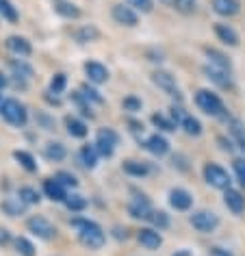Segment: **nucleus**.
Returning <instances> with one entry per match:
<instances>
[{
  "label": "nucleus",
  "mask_w": 245,
  "mask_h": 256,
  "mask_svg": "<svg viewBox=\"0 0 245 256\" xmlns=\"http://www.w3.org/2000/svg\"><path fill=\"white\" fill-rule=\"evenodd\" d=\"M16 252L18 254H22V256H35V246L30 243L26 236H18L16 239Z\"/></svg>",
  "instance_id": "4c0bfd02"
},
{
  "label": "nucleus",
  "mask_w": 245,
  "mask_h": 256,
  "mask_svg": "<svg viewBox=\"0 0 245 256\" xmlns=\"http://www.w3.org/2000/svg\"><path fill=\"white\" fill-rule=\"evenodd\" d=\"M172 4L180 16H191V14H196V9H198V0H174Z\"/></svg>",
  "instance_id": "e433bc0d"
},
{
  "label": "nucleus",
  "mask_w": 245,
  "mask_h": 256,
  "mask_svg": "<svg viewBox=\"0 0 245 256\" xmlns=\"http://www.w3.org/2000/svg\"><path fill=\"white\" fill-rule=\"evenodd\" d=\"M63 204H66V206L72 210V213H80V210L87 208V198H82V196H78V194H70Z\"/></svg>",
  "instance_id": "2f4dec72"
},
{
  "label": "nucleus",
  "mask_w": 245,
  "mask_h": 256,
  "mask_svg": "<svg viewBox=\"0 0 245 256\" xmlns=\"http://www.w3.org/2000/svg\"><path fill=\"white\" fill-rule=\"evenodd\" d=\"M228 130H230V135L236 137V142L238 139H245V128H243V124L238 120H230L228 122Z\"/></svg>",
  "instance_id": "a18cd8bd"
},
{
  "label": "nucleus",
  "mask_w": 245,
  "mask_h": 256,
  "mask_svg": "<svg viewBox=\"0 0 245 256\" xmlns=\"http://www.w3.org/2000/svg\"><path fill=\"white\" fill-rule=\"evenodd\" d=\"M66 128H68V135L74 137V139H82V137H87V132H89L85 122L74 118V115H68L66 118Z\"/></svg>",
  "instance_id": "4be33fe9"
},
{
  "label": "nucleus",
  "mask_w": 245,
  "mask_h": 256,
  "mask_svg": "<svg viewBox=\"0 0 245 256\" xmlns=\"http://www.w3.org/2000/svg\"><path fill=\"white\" fill-rule=\"evenodd\" d=\"M122 170H124V174L132 176V178H144L150 174V165L144 161H134V158H128V161L122 163Z\"/></svg>",
  "instance_id": "aec40b11"
},
{
  "label": "nucleus",
  "mask_w": 245,
  "mask_h": 256,
  "mask_svg": "<svg viewBox=\"0 0 245 256\" xmlns=\"http://www.w3.org/2000/svg\"><path fill=\"white\" fill-rule=\"evenodd\" d=\"M14 158H16V161L20 163L26 172H37V163H35V158H33V154H28L26 150H16V152H14Z\"/></svg>",
  "instance_id": "7c9ffc66"
},
{
  "label": "nucleus",
  "mask_w": 245,
  "mask_h": 256,
  "mask_svg": "<svg viewBox=\"0 0 245 256\" xmlns=\"http://www.w3.org/2000/svg\"><path fill=\"white\" fill-rule=\"evenodd\" d=\"M85 74H87L89 82H94V85H102V82L108 80V70H106V66H102L100 61H87Z\"/></svg>",
  "instance_id": "9d476101"
},
{
  "label": "nucleus",
  "mask_w": 245,
  "mask_h": 256,
  "mask_svg": "<svg viewBox=\"0 0 245 256\" xmlns=\"http://www.w3.org/2000/svg\"><path fill=\"white\" fill-rule=\"evenodd\" d=\"M180 126L184 128V132L189 137H200V135H202V130H204L202 122H200L198 118H193V115H184L182 122H180Z\"/></svg>",
  "instance_id": "c85d7f7f"
},
{
  "label": "nucleus",
  "mask_w": 245,
  "mask_h": 256,
  "mask_svg": "<svg viewBox=\"0 0 245 256\" xmlns=\"http://www.w3.org/2000/svg\"><path fill=\"white\" fill-rule=\"evenodd\" d=\"M26 228L33 232L35 236H40V239L44 241H50V239H54L56 236V228H54V224L46 220L44 215H33L30 220L26 222Z\"/></svg>",
  "instance_id": "0eeeda50"
},
{
  "label": "nucleus",
  "mask_w": 245,
  "mask_h": 256,
  "mask_svg": "<svg viewBox=\"0 0 245 256\" xmlns=\"http://www.w3.org/2000/svg\"><path fill=\"white\" fill-rule=\"evenodd\" d=\"M224 202L234 215H241L245 210V196L236 189H226L224 191Z\"/></svg>",
  "instance_id": "dca6fc26"
},
{
  "label": "nucleus",
  "mask_w": 245,
  "mask_h": 256,
  "mask_svg": "<svg viewBox=\"0 0 245 256\" xmlns=\"http://www.w3.org/2000/svg\"><path fill=\"white\" fill-rule=\"evenodd\" d=\"M0 16H2V20H7L11 24H16L18 20H20L18 9L11 4V0H0Z\"/></svg>",
  "instance_id": "473e14b6"
},
{
  "label": "nucleus",
  "mask_w": 245,
  "mask_h": 256,
  "mask_svg": "<svg viewBox=\"0 0 245 256\" xmlns=\"http://www.w3.org/2000/svg\"><path fill=\"white\" fill-rule=\"evenodd\" d=\"M18 198H20V200L26 204H40L42 202V196H40V191L37 189H33V187H22L20 191H18Z\"/></svg>",
  "instance_id": "c9c22d12"
},
{
  "label": "nucleus",
  "mask_w": 245,
  "mask_h": 256,
  "mask_svg": "<svg viewBox=\"0 0 245 256\" xmlns=\"http://www.w3.org/2000/svg\"><path fill=\"white\" fill-rule=\"evenodd\" d=\"M9 68L14 70V76H18V78H22V80L33 78V68H30L24 59H14V61H9Z\"/></svg>",
  "instance_id": "bb28decb"
},
{
  "label": "nucleus",
  "mask_w": 245,
  "mask_h": 256,
  "mask_svg": "<svg viewBox=\"0 0 245 256\" xmlns=\"http://www.w3.org/2000/svg\"><path fill=\"white\" fill-rule=\"evenodd\" d=\"M204 74H206V78H210L215 85L230 87V72L228 70H222V68H215V66H204Z\"/></svg>",
  "instance_id": "412c9836"
},
{
  "label": "nucleus",
  "mask_w": 245,
  "mask_h": 256,
  "mask_svg": "<svg viewBox=\"0 0 245 256\" xmlns=\"http://www.w3.org/2000/svg\"><path fill=\"white\" fill-rule=\"evenodd\" d=\"M210 256H234L232 252H228V250H224V248H219V246H215V248H210V252H208Z\"/></svg>",
  "instance_id": "09e8293b"
},
{
  "label": "nucleus",
  "mask_w": 245,
  "mask_h": 256,
  "mask_svg": "<svg viewBox=\"0 0 245 256\" xmlns=\"http://www.w3.org/2000/svg\"><path fill=\"white\" fill-rule=\"evenodd\" d=\"M152 80H154V85L160 87L165 94H170V96H176L178 94L176 78H174L170 72H165V70H158V72H154L152 74Z\"/></svg>",
  "instance_id": "2eb2a0df"
},
{
  "label": "nucleus",
  "mask_w": 245,
  "mask_h": 256,
  "mask_svg": "<svg viewBox=\"0 0 245 256\" xmlns=\"http://www.w3.org/2000/svg\"><path fill=\"white\" fill-rule=\"evenodd\" d=\"M144 148L150 152V154H154V156H165L167 152H170V142L163 137V135H150L144 142Z\"/></svg>",
  "instance_id": "f8f14e48"
},
{
  "label": "nucleus",
  "mask_w": 245,
  "mask_h": 256,
  "mask_svg": "<svg viewBox=\"0 0 245 256\" xmlns=\"http://www.w3.org/2000/svg\"><path fill=\"white\" fill-rule=\"evenodd\" d=\"M174 256H191V252H186V250H184V252H178V254H174Z\"/></svg>",
  "instance_id": "5fc2aeb1"
},
{
  "label": "nucleus",
  "mask_w": 245,
  "mask_h": 256,
  "mask_svg": "<svg viewBox=\"0 0 245 256\" xmlns=\"http://www.w3.org/2000/svg\"><path fill=\"white\" fill-rule=\"evenodd\" d=\"M191 226L202 234H210L215 232L217 226H219V217L212 213V210H196L191 217H189Z\"/></svg>",
  "instance_id": "39448f33"
},
{
  "label": "nucleus",
  "mask_w": 245,
  "mask_h": 256,
  "mask_svg": "<svg viewBox=\"0 0 245 256\" xmlns=\"http://www.w3.org/2000/svg\"><path fill=\"white\" fill-rule=\"evenodd\" d=\"M44 156L52 163H61V161H66V156H68V148L59 142H48L44 146Z\"/></svg>",
  "instance_id": "6ab92c4d"
},
{
  "label": "nucleus",
  "mask_w": 245,
  "mask_h": 256,
  "mask_svg": "<svg viewBox=\"0 0 245 256\" xmlns=\"http://www.w3.org/2000/svg\"><path fill=\"white\" fill-rule=\"evenodd\" d=\"M128 7H132L134 11H141V14H150V11L154 9L152 0H126Z\"/></svg>",
  "instance_id": "79ce46f5"
},
{
  "label": "nucleus",
  "mask_w": 245,
  "mask_h": 256,
  "mask_svg": "<svg viewBox=\"0 0 245 256\" xmlns=\"http://www.w3.org/2000/svg\"><path fill=\"white\" fill-rule=\"evenodd\" d=\"M74 40L78 44H89V42H98L100 40V30L94 26V24H85V26H78L74 30Z\"/></svg>",
  "instance_id": "b1692460"
},
{
  "label": "nucleus",
  "mask_w": 245,
  "mask_h": 256,
  "mask_svg": "<svg viewBox=\"0 0 245 256\" xmlns=\"http://www.w3.org/2000/svg\"><path fill=\"white\" fill-rule=\"evenodd\" d=\"M80 161H82V165H85L87 170H94L96 165H98V158H100V154H98V150H96V146L94 144H85L80 148Z\"/></svg>",
  "instance_id": "393cba45"
},
{
  "label": "nucleus",
  "mask_w": 245,
  "mask_h": 256,
  "mask_svg": "<svg viewBox=\"0 0 245 256\" xmlns=\"http://www.w3.org/2000/svg\"><path fill=\"white\" fill-rule=\"evenodd\" d=\"M238 146H241V150L245 152V139H238Z\"/></svg>",
  "instance_id": "6e6d98bb"
},
{
  "label": "nucleus",
  "mask_w": 245,
  "mask_h": 256,
  "mask_svg": "<svg viewBox=\"0 0 245 256\" xmlns=\"http://www.w3.org/2000/svg\"><path fill=\"white\" fill-rule=\"evenodd\" d=\"M0 115H2V118L16 128H24L26 126V122H28L26 106H24L20 100H16V98H4L2 106H0Z\"/></svg>",
  "instance_id": "f03ea898"
},
{
  "label": "nucleus",
  "mask_w": 245,
  "mask_h": 256,
  "mask_svg": "<svg viewBox=\"0 0 245 256\" xmlns=\"http://www.w3.org/2000/svg\"><path fill=\"white\" fill-rule=\"evenodd\" d=\"M44 194H46V198H50L52 202H66V198H68L66 187H63L56 178L44 180Z\"/></svg>",
  "instance_id": "f3484780"
},
{
  "label": "nucleus",
  "mask_w": 245,
  "mask_h": 256,
  "mask_svg": "<svg viewBox=\"0 0 245 256\" xmlns=\"http://www.w3.org/2000/svg\"><path fill=\"white\" fill-rule=\"evenodd\" d=\"M115 236H118V239H126V228L122 230V228H115V232H113Z\"/></svg>",
  "instance_id": "603ef678"
},
{
  "label": "nucleus",
  "mask_w": 245,
  "mask_h": 256,
  "mask_svg": "<svg viewBox=\"0 0 245 256\" xmlns=\"http://www.w3.org/2000/svg\"><path fill=\"white\" fill-rule=\"evenodd\" d=\"M204 54L208 56L210 66H215V68H222V70H228V72H230L232 63H230V59H228V56H226L224 52H219V50H215V48H208V46H206V48H204Z\"/></svg>",
  "instance_id": "a878e982"
},
{
  "label": "nucleus",
  "mask_w": 245,
  "mask_h": 256,
  "mask_svg": "<svg viewBox=\"0 0 245 256\" xmlns=\"http://www.w3.org/2000/svg\"><path fill=\"white\" fill-rule=\"evenodd\" d=\"M232 170H234V174H236L238 184L245 189V158H236V161L232 163Z\"/></svg>",
  "instance_id": "c03bdc74"
},
{
  "label": "nucleus",
  "mask_w": 245,
  "mask_h": 256,
  "mask_svg": "<svg viewBox=\"0 0 245 256\" xmlns=\"http://www.w3.org/2000/svg\"><path fill=\"white\" fill-rule=\"evenodd\" d=\"M80 94H82V96H85V98L89 100V104H92V102H94V104H104V98H102L100 92H96L94 87L82 85V87H80Z\"/></svg>",
  "instance_id": "a19ab883"
},
{
  "label": "nucleus",
  "mask_w": 245,
  "mask_h": 256,
  "mask_svg": "<svg viewBox=\"0 0 245 256\" xmlns=\"http://www.w3.org/2000/svg\"><path fill=\"white\" fill-rule=\"evenodd\" d=\"M7 50L9 52H14L18 56H30V52H33V46H30V42L26 40V37H20V35H11L7 37Z\"/></svg>",
  "instance_id": "ddd939ff"
},
{
  "label": "nucleus",
  "mask_w": 245,
  "mask_h": 256,
  "mask_svg": "<svg viewBox=\"0 0 245 256\" xmlns=\"http://www.w3.org/2000/svg\"><path fill=\"white\" fill-rule=\"evenodd\" d=\"M152 210H154L152 204H150V200H148L144 194H141V196L137 194L130 202H128V213H130V217H134V220H148Z\"/></svg>",
  "instance_id": "6e6552de"
},
{
  "label": "nucleus",
  "mask_w": 245,
  "mask_h": 256,
  "mask_svg": "<svg viewBox=\"0 0 245 256\" xmlns=\"http://www.w3.org/2000/svg\"><path fill=\"white\" fill-rule=\"evenodd\" d=\"M141 106H144V102H141L137 96H126V98L122 100V108L128 113H139Z\"/></svg>",
  "instance_id": "ea45409f"
},
{
  "label": "nucleus",
  "mask_w": 245,
  "mask_h": 256,
  "mask_svg": "<svg viewBox=\"0 0 245 256\" xmlns=\"http://www.w3.org/2000/svg\"><path fill=\"white\" fill-rule=\"evenodd\" d=\"M217 142H219V144H222V150H228V152H232V144H230V142H226V139H224V137H219V139H217Z\"/></svg>",
  "instance_id": "8fccbe9b"
},
{
  "label": "nucleus",
  "mask_w": 245,
  "mask_h": 256,
  "mask_svg": "<svg viewBox=\"0 0 245 256\" xmlns=\"http://www.w3.org/2000/svg\"><path fill=\"white\" fill-rule=\"evenodd\" d=\"M7 85H9V80H7V76H4L2 72H0V92H2V89H4V87H7Z\"/></svg>",
  "instance_id": "3c124183"
},
{
  "label": "nucleus",
  "mask_w": 245,
  "mask_h": 256,
  "mask_svg": "<svg viewBox=\"0 0 245 256\" xmlns=\"http://www.w3.org/2000/svg\"><path fill=\"white\" fill-rule=\"evenodd\" d=\"M7 243H11V232L0 226V246H7Z\"/></svg>",
  "instance_id": "de8ad7c7"
},
{
  "label": "nucleus",
  "mask_w": 245,
  "mask_h": 256,
  "mask_svg": "<svg viewBox=\"0 0 245 256\" xmlns=\"http://www.w3.org/2000/svg\"><path fill=\"white\" fill-rule=\"evenodd\" d=\"M137 241L146 250H158L160 246H163V236L158 234L156 228H141L137 232Z\"/></svg>",
  "instance_id": "9b49d317"
},
{
  "label": "nucleus",
  "mask_w": 245,
  "mask_h": 256,
  "mask_svg": "<svg viewBox=\"0 0 245 256\" xmlns=\"http://www.w3.org/2000/svg\"><path fill=\"white\" fill-rule=\"evenodd\" d=\"M204 180L215 189H224V191L230 189V174L217 163H206L204 165Z\"/></svg>",
  "instance_id": "423d86ee"
},
{
  "label": "nucleus",
  "mask_w": 245,
  "mask_h": 256,
  "mask_svg": "<svg viewBox=\"0 0 245 256\" xmlns=\"http://www.w3.org/2000/svg\"><path fill=\"white\" fill-rule=\"evenodd\" d=\"M46 100L50 102V104H61V100H59V98H56V96H54V98H52V96H50V92L46 94Z\"/></svg>",
  "instance_id": "864d4df0"
},
{
  "label": "nucleus",
  "mask_w": 245,
  "mask_h": 256,
  "mask_svg": "<svg viewBox=\"0 0 245 256\" xmlns=\"http://www.w3.org/2000/svg\"><path fill=\"white\" fill-rule=\"evenodd\" d=\"M72 226L76 228V232H78V241L82 243L85 248L89 250H100L104 246L106 241V234L104 230H102L100 224H96L92 220H72Z\"/></svg>",
  "instance_id": "f257e3e1"
},
{
  "label": "nucleus",
  "mask_w": 245,
  "mask_h": 256,
  "mask_svg": "<svg viewBox=\"0 0 245 256\" xmlns=\"http://www.w3.org/2000/svg\"><path fill=\"white\" fill-rule=\"evenodd\" d=\"M54 11L61 18H68V20H78L80 18V9L76 7L74 2H63V0H59V2L54 4Z\"/></svg>",
  "instance_id": "cd10ccee"
},
{
  "label": "nucleus",
  "mask_w": 245,
  "mask_h": 256,
  "mask_svg": "<svg viewBox=\"0 0 245 256\" xmlns=\"http://www.w3.org/2000/svg\"><path fill=\"white\" fill-rule=\"evenodd\" d=\"M68 87V76L63 72H56L52 78H50V92L52 94H63Z\"/></svg>",
  "instance_id": "58836bf2"
},
{
  "label": "nucleus",
  "mask_w": 245,
  "mask_h": 256,
  "mask_svg": "<svg viewBox=\"0 0 245 256\" xmlns=\"http://www.w3.org/2000/svg\"><path fill=\"white\" fill-rule=\"evenodd\" d=\"M215 35H217L224 44H228V46H238V33L230 26V24L217 22V24H215Z\"/></svg>",
  "instance_id": "5701e85b"
},
{
  "label": "nucleus",
  "mask_w": 245,
  "mask_h": 256,
  "mask_svg": "<svg viewBox=\"0 0 245 256\" xmlns=\"http://www.w3.org/2000/svg\"><path fill=\"white\" fill-rule=\"evenodd\" d=\"M111 16H113L115 22L122 24V26H137V24H139V16H137V11H134L132 7H124V4H113Z\"/></svg>",
  "instance_id": "1a4fd4ad"
},
{
  "label": "nucleus",
  "mask_w": 245,
  "mask_h": 256,
  "mask_svg": "<svg viewBox=\"0 0 245 256\" xmlns=\"http://www.w3.org/2000/svg\"><path fill=\"white\" fill-rule=\"evenodd\" d=\"M148 222H150L156 230H165V228H170V215H167L165 210H152L150 217H148Z\"/></svg>",
  "instance_id": "72a5a7b5"
},
{
  "label": "nucleus",
  "mask_w": 245,
  "mask_h": 256,
  "mask_svg": "<svg viewBox=\"0 0 245 256\" xmlns=\"http://www.w3.org/2000/svg\"><path fill=\"white\" fill-rule=\"evenodd\" d=\"M0 208H2L9 217H18V215H22V213H24L26 204H24L20 198H7V200L2 202V206H0Z\"/></svg>",
  "instance_id": "c756f323"
},
{
  "label": "nucleus",
  "mask_w": 245,
  "mask_h": 256,
  "mask_svg": "<svg viewBox=\"0 0 245 256\" xmlns=\"http://www.w3.org/2000/svg\"><path fill=\"white\" fill-rule=\"evenodd\" d=\"M120 144V135L113 130V128H100L98 135H96V150H98L100 156L111 158L115 152V146Z\"/></svg>",
  "instance_id": "20e7f679"
},
{
  "label": "nucleus",
  "mask_w": 245,
  "mask_h": 256,
  "mask_svg": "<svg viewBox=\"0 0 245 256\" xmlns=\"http://www.w3.org/2000/svg\"><path fill=\"white\" fill-rule=\"evenodd\" d=\"M152 124L158 128V130H165V132H172V130H176V122L170 120V118H165L163 113H154L152 115Z\"/></svg>",
  "instance_id": "f704fd0d"
},
{
  "label": "nucleus",
  "mask_w": 245,
  "mask_h": 256,
  "mask_svg": "<svg viewBox=\"0 0 245 256\" xmlns=\"http://www.w3.org/2000/svg\"><path fill=\"white\" fill-rule=\"evenodd\" d=\"M196 104L200 111H204L206 115H210V118H224V111H226L224 102L215 92H210V89H198Z\"/></svg>",
  "instance_id": "7ed1b4c3"
},
{
  "label": "nucleus",
  "mask_w": 245,
  "mask_h": 256,
  "mask_svg": "<svg viewBox=\"0 0 245 256\" xmlns=\"http://www.w3.org/2000/svg\"><path fill=\"white\" fill-rule=\"evenodd\" d=\"M170 204L176 210H189L193 206V196L186 189L176 187V189L170 191Z\"/></svg>",
  "instance_id": "4468645a"
},
{
  "label": "nucleus",
  "mask_w": 245,
  "mask_h": 256,
  "mask_svg": "<svg viewBox=\"0 0 245 256\" xmlns=\"http://www.w3.org/2000/svg\"><path fill=\"white\" fill-rule=\"evenodd\" d=\"M160 2H174V0H160Z\"/></svg>",
  "instance_id": "13d9d810"
},
{
  "label": "nucleus",
  "mask_w": 245,
  "mask_h": 256,
  "mask_svg": "<svg viewBox=\"0 0 245 256\" xmlns=\"http://www.w3.org/2000/svg\"><path fill=\"white\" fill-rule=\"evenodd\" d=\"M210 7H212V11H215L217 16H224V18H232V16H236L238 11H241L238 0H212Z\"/></svg>",
  "instance_id": "a211bd4d"
},
{
  "label": "nucleus",
  "mask_w": 245,
  "mask_h": 256,
  "mask_svg": "<svg viewBox=\"0 0 245 256\" xmlns=\"http://www.w3.org/2000/svg\"><path fill=\"white\" fill-rule=\"evenodd\" d=\"M37 122H40L42 128H46V130H52L54 128V118H50L46 113H37Z\"/></svg>",
  "instance_id": "49530a36"
},
{
  "label": "nucleus",
  "mask_w": 245,
  "mask_h": 256,
  "mask_svg": "<svg viewBox=\"0 0 245 256\" xmlns=\"http://www.w3.org/2000/svg\"><path fill=\"white\" fill-rule=\"evenodd\" d=\"M56 180H59L63 187H78V180H76V176L74 174H70V172H56Z\"/></svg>",
  "instance_id": "37998d69"
},
{
  "label": "nucleus",
  "mask_w": 245,
  "mask_h": 256,
  "mask_svg": "<svg viewBox=\"0 0 245 256\" xmlns=\"http://www.w3.org/2000/svg\"><path fill=\"white\" fill-rule=\"evenodd\" d=\"M2 102H4V98H2V94H0V106H2Z\"/></svg>",
  "instance_id": "4d7b16f0"
}]
</instances>
